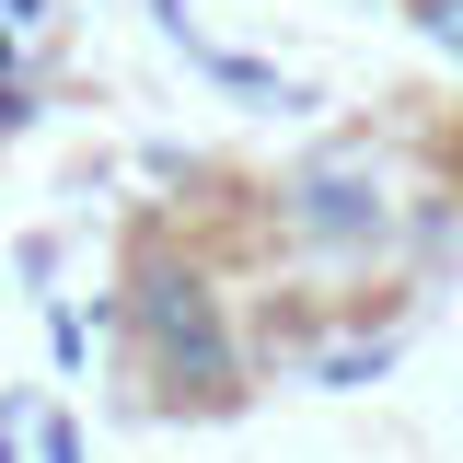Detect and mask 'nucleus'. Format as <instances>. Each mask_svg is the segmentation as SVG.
Returning a JSON list of instances; mask_svg holds the SVG:
<instances>
[{
	"label": "nucleus",
	"mask_w": 463,
	"mask_h": 463,
	"mask_svg": "<svg viewBox=\"0 0 463 463\" xmlns=\"http://www.w3.org/2000/svg\"><path fill=\"white\" fill-rule=\"evenodd\" d=\"M105 325L128 336V359H139V383H151L163 417H243L255 405V359L232 336V289L185 232H163V221L128 232Z\"/></svg>",
	"instance_id": "obj_1"
},
{
	"label": "nucleus",
	"mask_w": 463,
	"mask_h": 463,
	"mask_svg": "<svg viewBox=\"0 0 463 463\" xmlns=\"http://www.w3.org/2000/svg\"><path fill=\"white\" fill-rule=\"evenodd\" d=\"M267 221H279L289 255L359 267V255H383L405 232V185H394V163H383V139H325V151H301V163L267 185Z\"/></svg>",
	"instance_id": "obj_2"
},
{
	"label": "nucleus",
	"mask_w": 463,
	"mask_h": 463,
	"mask_svg": "<svg viewBox=\"0 0 463 463\" xmlns=\"http://www.w3.org/2000/svg\"><path fill=\"white\" fill-rule=\"evenodd\" d=\"M417 35H429V47H452V58H463V0H417Z\"/></svg>",
	"instance_id": "obj_3"
},
{
	"label": "nucleus",
	"mask_w": 463,
	"mask_h": 463,
	"mask_svg": "<svg viewBox=\"0 0 463 463\" xmlns=\"http://www.w3.org/2000/svg\"><path fill=\"white\" fill-rule=\"evenodd\" d=\"M47 347H58V371H81V347H93V325H81V313L58 301V313H47Z\"/></svg>",
	"instance_id": "obj_4"
},
{
	"label": "nucleus",
	"mask_w": 463,
	"mask_h": 463,
	"mask_svg": "<svg viewBox=\"0 0 463 463\" xmlns=\"http://www.w3.org/2000/svg\"><path fill=\"white\" fill-rule=\"evenodd\" d=\"M35 463H81V417H35Z\"/></svg>",
	"instance_id": "obj_5"
},
{
	"label": "nucleus",
	"mask_w": 463,
	"mask_h": 463,
	"mask_svg": "<svg viewBox=\"0 0 463 463\" xmlns=\"http://www.w3.org/2000/svg\"><path fill=\"white\" fill-rule=\"evenodd\" d=\"M35 128V81H0V139H24Z\"/></svg>",
	"instance_id": "obj_6"
},
{
	"label": "nucleus",
	"mask_w": 463,
	"mask_h": 463,
	"mask_svg": "<svg viewBox=\"0 0 463 463\" xmlns=\"http://www.w3.org/2000/svg\"><path fill=\"white\" fill-rule=\"evenodd\" d=\"M0 81H24V24L0 12Z\"/></svg>",
	"instance_id": "obj_7"
},
{
	"label": "nucleus",
	"mask_w": 463,
	"mask_h": 463,
	"mask_svg": "<svg viewBox=\"0 0 463 463\" xmlns=\"http://www.w3.org/2000/svg\"><path fill=\"white\" fill-rule=\"evenodd\" d=\"M0 12H12V24H47V0H0Z\"/></svg>",
	"instance_id": "obj_8"
},
{
	"label": "nucleus",
	"mask_w": 463,
	"mask_h": 463,
	"mask_svg": "<svg viewBox=\"0 0 463 463\" xmlns=\"http://www.w3.org/2000/svg\"><path fill=\"white\" fill-rule=\"evenodd\" d=\"M0 463H24V429H0Z\"/></svg>",
	"instance_id": "obj_9"
}]
</instances>
